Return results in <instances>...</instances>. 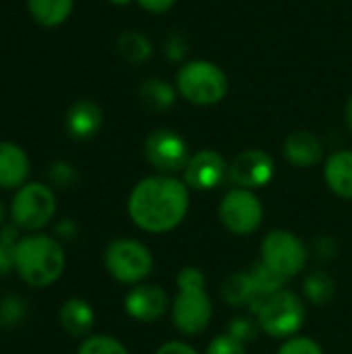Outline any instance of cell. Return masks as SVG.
<instances>
[{"mask_svg": "<svg viewBox=\"0 0 352 354\" xmlns=\"http://www.w3.org/2000/svg\"><path fill=\"white\" fill-rule=\"evenodd\" d=\"M56 214V195L44 183H27L15 191L10 220L25 232H39Z\"/></svg>", "mask_w": 352, "mask_h": 354, "instance_id": "52a82bcc", "label": "cell"}, {"mask_svg": "<svg viewBox=\"0 0 352 354\" xmlns=\"http://www.w3.org/2000/svg\"><path fill=\"white\" fill-rule=\"evenodd\" d=\"M220 295H222L224 303H228L230 307H247L251 311V315H255L263 303V299L255 290V284H253L249 270H241V272L230 274L222 282Z\"/></svg>", "mask_w": 352, "mask_h": 354, "instance_id": "e0dca14e", "label": "cell"}, {"mask_svg": "<svg viewBox=\"0 0 352 354\" xmlns=\"http://www.w3.org/2000/svg\"><path fill=\"white\" fill-rule=\"evenodd\" d=\"M284 158L297 168H311L324 158V143L311 131H293L282 145Z\"/></svg>", "mask_w": 352, "mask_h": 354, "instance_id": "2e32d148", "label": "cell"}, {"mask_svg": "<svg viewBox=\"0 0 352 354\" xmlns=\"http://www.w3.org/2000/svg\"><path fill=\"white\" fill-rule=\"evenodd\" d=\"M58 241H73L77 236V224L73 220H60L54 228Z\"/></svg>", "mask_w": 352, "mask_h": 354, "instance_id": "d590c367", "label": "cell"}, {"mask_svg": "<svg viewBox=\"0 0 352 354\" xmlns=\"http://www.w3.org/2000/svg\"><path fill=\"white\" fill-rule=\"evenodd\" d=\"M4 218H6V212H4V203H2V199H0V226H2V222H4Z\"/></svg>", "mask_w": 352, "mask_h": 354, "instance_id": "ab89813d", "label": "cell"}, {"mask_svg": "<svg viewBox=\"0 0 352 354\" xmlns=\"http://www.w3.org/2000/svg\"><path fill=\"white\" fill-rule=\"evenodd\" d=\"M110 4H114V6H127V4H131V2H135V0H108Z\"/></svg>", "mask_w": 352, "mask_h": 354, "instance_id": "f35d334b", "label": "cell"}, {"mask_svg": "<svg viewBox=\"0 0 352 354\" xmlns=\"http://www.w3.org/2000/svg\"><path fill=\"white\" fill-rule=\"evenodd\" d=\"M75 0H27L31 19L41 27H58L73 12Z\"/></svg>", "mask_w": 352, "mask_h": 354, "instance_id": "44dd1931", "label": "cell"}, {"mask_svg": "<svg viewBox=\"0 0 352 354\" xmlns=\"http://www.w3.org/2000/svg\"><path fill=\"white\" fill-rule=\"evenodd\" d=\"M183 178L156 174L139 180L129 195L131 222L149 234H166L178 228L189 212L191 195Z\"/></svg>", "mask_w": 352, "mask_h": 354, "instance_id": "6da1fadb", "label": "cell"}, {"mask_svg": "<svg viewBox=\"0 0 352 354\" xmlns=\"http://www.w3.org/2000/svg\"><path fill=\"white\" fill-rule=\"evenodd\" d=\"M226 334L247 346L257 340V336L261 334V328L255 315H237L228 322Z\"/></svg>", "mask_w": 352, "mask_h": 354, "instance_id": "484cf974", "label": "cell"}, {"mask_svg": "<svg viewBox=\"0 0 352 354\" xmlns=\"http://www.w3.org/2000/svg\"><path fill=\"white\" fill-rule=\"evenodd\" d=\"M29 174L31 162L27 151L12 141H0V189L17 191L27 185Z\"/></svg>", "mask_w": 352, "mask_h": 354, "instance_id": "9a60e30c", "label": "cell"}, {"mask_svg": "<svg viewBox=\"0 0 352 354\" xmlns=\"http://www.w3.org/2000/svg\"><path fill=\"white\" fill-rule=\"evenodd\" d=\"M172 324L183 336H197L207 330L214 305L207 295L205 274L199 268H183L176 276V299L170 307Z\"/></svg>", "mask_w": 352, "mask_h": 354, "instance_id": "3957f363", "label": "cell"}, {"mask_svg": "<svg viewBox=\"0 0 352 354\" xmlns=\"http://www.w3.org/2000/svg\"><path fill=\"white\" fill-rule=\"evenodd\" d=\"M15 270V247H8L0 241V278Z\"/></svg>", "mask_w": 352, "mask_h": 354, "instance_id": "1f68e13d", "label": "cell"}, {"mask_svg": "<svg viewBox=\"0 0 352 354\" xmlns=\"http://www.w3.org/2000/svg\"><path fill=\"white\" fill-rule=\"evenodd\" d=\"M29 309L27 303L19 295H10L0 303V326L2 328H15L25 322Z\"/></svg>", "mask_w": 352, "mask_h": 354, "instance_id": "4316f807", "label": "cell"}, {"mask_svg": "<svg viewBox=\"0 0 352 354\" xmlns=\"http://www.w3.org/2000/svg\"><path fill=\"white\" fill-rule=\"evenodd\" d=\"M309 259L305 243L288 230H272L261 241V261L284 280L299 276Z\"/></svg>", "mask_w": 352, "mask_h": 354, "instance_id": "ba28073f", "label": "cell"}, {"mask_svg": "<svg viewBox=\"0 0 352 354\" xmlns=\"http://www.w3.org/2000/svg\"><path fill=\"white\" fill-rule=\"evenodd\" d=\"M104 268L116 282L137 286L151 276L154 255L141 241L120 236L108 243L104 251Z\"/></svg>", "mask_w": 352, "mask_h": 354, "instance_id": "5b68a950", "label": "cell"}, {"mask_svg": "<svg viewBox=\"0 0 352 354\" xmlns=\"http://www.w3.org/2000/svg\"><path fill=\"white\" fill-rule=\"evenodd\" d=\"M249 272H251L255 290H257V295H259L263 301H266L268 297H272L274 292L282 290V286H284V282H286L280 274H276V272H274L272 268H268L263 261H257Z\"/></svg>", "mask_w": 352, "mask_h": 354, "instance_id": "cb8c5ba5", "label": "cell"}, {"mask_svg": "<svg viewBox=\"0 0 352 354\" xmlns=\"http://www.w3.org/2000/svg\"><path fill=\"white\" fill-rule=\"evenodd\" d=\"M104 124V112L93 100H77L64 116V129L75 141L93 139Z\"/></svg>", "mask_w": 352, "mask_h": 354, "instance_id": "5bb4252c", "label": "cell"}, {"mask_svg": "<svg viewBox=\"0 0 352 354\" xmlns=\"http://www.w3.org/2000/svg\"><path fill=\"white\" fill-rule=\"evenodd\" d=\"M326 183L332 193L342 199H352V151L340 149L326 160L324 168Z\"/></svg>", "mask_w": 352, "mask_h": 354, "instance_id": "d6986e66", "label": "cell"}, {"mask_svg": "<svg viewBox=\"0 0 352 354\" xmlns=\"http://www.w3.org/2000/svg\"><path fill=\"white\" fill-rule=\"evenodd\" d=\"M116 50L120 54L122 60H127L129 64H143L151 58V41L147 39L145 33L141 31H122L116 39Z\"/></svg>", "mask_w": 352, "mask_h": 354, "instance_id": "7402d4cb", "label": "cell"}, {"mask_svg": "<svg viewBox=\"0 0 352 354\" xmlns=\"http://www.w3.org/2000/svg\"><path fill=\"white\" fill-rule=\"evenodd\" d=\"M255 317L261 332L278 340H288L297 336L305 324V305L299 295L282 288L261 303Z\"/></svg>", "mask_w": 352, "mask_h": 354, "instance_id": "8992f818", "label": "cell"}, {"mask_svg": "<svg viewBox=\"0 0 352 354\" xmlns=\"http://www.w3.org/2000/svg\"><path fill=\"white\" fill-rule=\"evenodd\" d=\"M344 122H346V129H349V133L352 135V95L349 97V102H346V110H344Z\"/></svg>", "mask_w": 352, "mask_h": 354, "instance_id": "74e56055", "label": "cell"}, {"mask_svg": "<svg viewBox=\"0 0 352 354\" xmlns=\"http://www.w3.org/2000/svg\"><path fill=\"white\" fill-rule=\"evenodd\" d=\"M21 239V228L17 224H2L0 226V241L8 247H15Z\"/></svg>", "mask_w": 352, "mask_h": 354, "instance_id": "e575fe53", "label": "cell"}, {"mask_svg": "<svg viewBox=\"0 0 352 354\" xmlns=\"http://www.w3.org/2000/svg\"><path fill=\"white\" fill-rule=\"evenodd\" d=\"M156 354H199L191 344L180 342V340H172V342H164Z\"/></svg>", "mask_w": 352, "mask_h": 354, "instance_id": "836d02e7", "label": "cell"}, {"mask_svg": "<svg viewBox=\"0 0 352 354\" xmlns=\"http://www.w3.org/2000/svg\"><path fill=\"white\" fill-rule=\"evenodd\" d=\"M189 54V39L183 31H170L164 39V56L172 62H183Z\"/></svg>", "mask_w": 352, "mask_h": 354, "instance_id": "83f0119b", "label": "cell"}, {"mask_svg": "<svg viewBox=\"0 0 352 354\" xmlns=\"http://www.w3.org/2000/svg\"><path fill=\"white\" fill-rule=\"evenodd\" d=\"M143 10H147V12H151V15H162V12H168L174 4H176V0H135Z\"/></svg>", "mask_w": 352, "mask_h": 354, "instance_id": "d6a6232c", "label": "cell"}, {"mask_svg": "<svg viewBox=\"0 0 352 354\" xmlns=\"http://www.w3.org/2000/svg\"><path fill=\"white\" fill-rule=\"evenodd\" d=\"M143 153L151 168H156L160 174L174 176L178 172H185L191 153L185 137L172 129H156L151 131L143 141Z\"/></svg>", "mask_w": 352, "mask_h": 354, "instance_id": "30bf717a", "label": "cell"}, {"mask_svg": "<svg viewBox=\"0 0 352 354\" xmlns=\"http://www.w3.org/2000/svg\"><path fill=\"white\" fill-rule=\"evenodd\" d=\"M139 93V102L151 110V112H166L176 104L178 91L176 85H170L166 79L162 77H147L143 79V83L137 87Z\"/></svg>", "mask_w": 352, "mask_h": 354, "instance_id": "ffe728a7", "label": "cell"}, {"mask_svg": "<svg viewBox=\"0 0 352 354\" xmlns=\"http://www.w3.org/2000/svg\"><path fill=\"white\" fill-rule=\"evenodd\" d=\"M218 218L222 226L232 234L239 236L253 234L263 224L261 199L255 195V191L241 189V187L230 189L218 205Z\"/></svg>", "mask_w": 352, "mask_h": 354, "instance_id": "9c48e42d", "label": "cell"}, {"mask_svg": "<svg viewBox=\"0 0 352 354\" xmlns=\"http://www.w3.org/2000/svg\"><path fill=\"white\" fill-rule=\"evenodd\" d=\"M48 180L54 187H58V189H68V187H73L79 180V174H77L73 164H68V162H54L48 168Z\"/></svg>", "mask_w": 352, "mask_h": 354, "instance_id": "f1b7e54d", "label": "cell"}, {"mask_svg": "<svg viewBox=\"0 0 352 354\" xmlns=\"http://www.w3.org/2000/svg\"><path fill=\"white\" fill-rule=\"evenodd\" d=\"M278 354H324V351L313 338L297 334L282 342V346L278 348Z\"/></svg>", "mask_w": 352, "mask_h": 354, "instance_id": "f546056e", "label": "cell"}, {"mask_svg": "<svg viewBox=\"0 0 352 354\" xmlns=\"http://www.w3.org/2000/svg\"><path fill=\"white\" fill-rule=\"evenodd\" d=\"M58 322L68 336L87 338L93 330V324H95V311L85 299L71 297L60 305Z\"/></svg>", "mask_w": 352, "mask_h": 354, "instance_id": "ac0fdd59", "label": "cell"}, {"mask_svg": "<svg viewBox=\"0 0 352 354\" xmlns=\"http://www.w3.org/2000/svg\"><path fill=\"white\" fill-rule=\"evenodd\" d=\"M228 77L212 60H189L176 73V91L193 106H216L228 95Z\"/></svg>", "mask_w": 352, "mask_h": 354, "instance_id": "277c9868", "label": "cell"}, {"mask_svg": "<svg viewBox=\"0 0 352 354\" xmlns=\"http://www.w3.org/2000/svg\"><path fill=\"white\" fill-rule=\"evenodd\" d=\"M168 292L158 284H137L124 297V311L139 324H154L170 309Z\"/></svg>", "mask_w": 352, "mask_h": 354, "instance_id": "4fadbf2b", "label": "cell"}, {"mask_svg": "<svg viewBox=\"0 0 352 354\" xmlns=\"http://www.w3.org/2000/svg\"><path fill=\"white\" fill-rule=\"evenodd\" d=\"M315 249L319 253L322 259H330V257H336V243L330 239V236H322L315 241Z\"/></svg>", "mask_w": 352, "mask_h": 354, "instance_id": "8d00e7d4", "label": "cell"}, {"mask_svg": "<svg viewBox=\"0 0 352 354\" xmlns=\"http://www.w3.org/2000/svg\"><path fill=\"white\" fill-rule=\"evenodd\" d=\"M276 172L274 158L263 149H245L228 164V178L241 189H261L272 183Z\"/></svg>", "mask_w": 352, "mask_h": 354, "instance_id": "8fae6325", "label": "cell"}, {"mask_svg": "<svg viewBox=\"0 0 352 354\" xmlns=\"http://www.w3.org/2000/svg\"><path fill=\"white\" fill-rule=\"evenodd\" d=\"M247 353V346L241 344L239 340H234L232 336H228L226 332L216 336L207 348H205V354H245Z\"/></svg>", "mask_w": 352, "mask_h": 354, "instance_id": "4dcf8cb0", "label": "cell"}, {"mask_svg": "<svg viewBox=\"0 0 352 354\" xmlns=\"http://www.w3.org/2000/svg\"><path fill=\"white\" fill-rule=\"evenodd\" d=\"M77 354H131L129 348L114 336L93 334L81 340Z\"/></svg>", "mask_w": 352, "mask_h": 354, "instance_id": "d4e9b609", "label": "cell"}, {"mask_svg": "<svg viewBox=\"0 0 352 354\" xmlns=\"http://www.w3.org/2000/svg\"><path fill=\"white\" fill-rule=\"evenodd\" d=\"M303 295L315 307H326L336 295V282L324 270L309 272L303 278Z\"/></svg>", "mask_w": 352, "mask_h": 354, "instance_id": "603a6c76", "label": "cell"}, {"mask_svg": "<svg viewBox=\"0 0 352 354\" xmlns=\"http://www.w3.org/2000/svg\"><path fill=\"white\" fill-rule=\"evenodd\" d=\"M228 178V164L222 153L201 149L191 156L183 180L191 191H214Z\"/></svg>", "mask_w": 352, "mask_h": 354, "instance_id": "7c38bea8", "label": "cell"}, {"mask_svg": "<svg viewBox=\"0 0 352 354\" xmlns=\"http://www.w3.org/2000/svg\"><path fill=\"white\" fill-rule=\"evenodd\" d=\"M66 268L62 243L56 236L31 232L15 245V272L31 288H48Z\"/></svg>", "mask_w": 352, "mask_h": 354, "instance_id": "7a4b0ae2", "label": "cell"}]
</instances>
